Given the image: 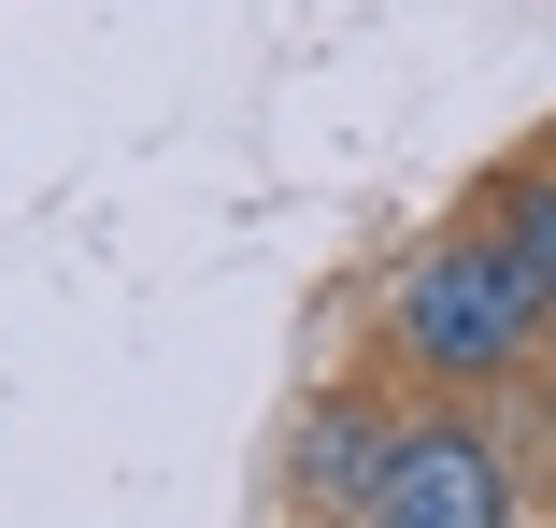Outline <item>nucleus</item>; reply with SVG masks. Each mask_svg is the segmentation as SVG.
Instances as JSON below:
<instances>
[{
    "mask_svg": "<svg viewBox=\"0 0 556 528\" xmlns=\"http://www.w3.org/2000/svg\"><path fill=\"white\" fill-rule=\"evenodd\" d=\"M386 329H400V357H414V372L485 386V372H514V357L556 329V314H542V272H528V243H514V229H457V243H428V257L400 272Z\"/></svg>",
    "mask_w": 556,
    "mask_h": 528,
    "instance_id": "f257e3e1",
    "label": "nucleus"
},
{
    "mask_svg": "<svg viewBox=\"0 0 556 528\" xmlns=\"http://www.w3.org/2000/svg\"><path fill=\"white\" fill-rule=\"evenodd\" d=\"M357 528H514V457L485 429H457V414H414V429H386V457H371Z\"/></svg>",
    "mask_w": 556,
    "mask_h": 528,
    "instance_id": "f03ea898",
    "label": "nucleus"
},
{
    "mask_svg": "<svg viewBox=\"0 0 556 528\" xmlns=\"http://www.w3.org/2000/svg\"><path fill=\"white\" fill-rule=\"evenodd\" d=\"M371 457H386V414L371 400L300 414V500H371Z\"/></svg>",
    "mask_w": 556,
    "mask_h": 528,
    "instance_id": "7ed1b4c3",
    "label": "nucleus"
},
{
    "mask_svg": "<svg viewBox=\"0 0 556 528\" xmlns=\"http://www.w3.org/2000/svg\"><path fill=\"white\" fill-rule=\"evenodd\" d=\"M500 229L528 243V272H542V314H556V186H514V200H500Z\"/></svg>",
    "mask_w": 556,
    "mask_h": 528,
    "instance_id": "20e7f679",
    "label": "nucleus"
}]
</instances>
